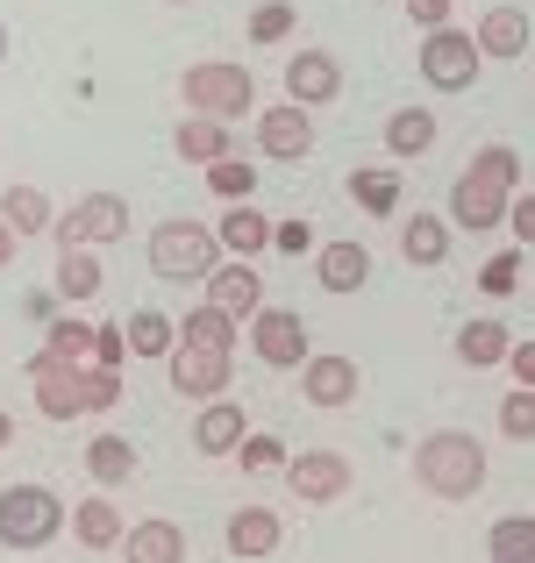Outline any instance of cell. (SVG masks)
<instances>
[{
	"label": "cell",
	"mask_w": 535,
	"mask_h": 563,
	"mask_svg": "<svg viewBox=\"0 0 535 563\" xmlns=\"http://www.w3.org/2000/svg\"><path fill=\"white\" fill-rule=\"evenodd\" d=\"M178 93H186L193 114H215V122H236V114L258 108V79H250V65H236V57H207V65H193L186 79H178Z\"/></svg>",
	"instance_id": "6"
},
{
	"label": "cell",
	"mask_w": 535,
	"mask_h": 563,
	"mask_svg": "<svg viewBox=\"0 0 535 563\" xmlns=\"http://www.w3.org/2000/svg\"><path fill=\"white\" fill-rule=\"evenodd\" d=\"M221 235L207 221H157L151 229V272L157 278H178V286H207L221 272Z\"/></svg>",
	"instance_id": "4"
},
{
	"label": "cell",
	"mask_w": 535,
	"mask_h": 563,
	"mask_svg": "<svg viewBox=\"0 0 535 563\" xmlns=\"http://www.w3.org/2000/svg\"><path fill=\"white\" fill-rule=\"evenodd\" d=\"M428 143H436V114L428 108H400L393 122H385V151L393 157H422Z\"/></svg>",
	"instance_id": "28"
},
{
	"label": "cell",
	"mask_w": 535,
	"mask_h": 563,
	"mask_svg": "<svg viewBox=\"0 0 535 563\" xmlns=\"http://www.w3.org/2000/svg\"><path fill=\"white\" fill-rule=\"evenodd\" d=\"M414 478H422V493H436V499H479L485 442L465 435V428H436V435H422V450H414Z\"/></svg>",
	"instance_id": "3"
},
{
	"label": "cell",
	"mask_w": 535,
	"mask_h": 563,
	"mask_svg": "<svg viewBox=\"0 0 535 563\" xmlns=\"http://www.w3.org/2000/svg\"><path fill=\"white\" fill-rule=\"evenodd\" d=\"M286 485H293V499H307V507H329V499L350 493V456H343V450L286 456Z\"/></svg>",
	"instance_id": "11"
},
{
	"label": "cell",
	"mask_w": 535,
	"mask_h": 563,
	"mask_svg": "<svg viewBox=\"0 0 535 563\" xmlns=\"http://www.w3.org/2000/svg\"><path fill=\"white\" fill-rule=\"evenodd\" d=\"M207 186L236 207V200H250V192H258V172H250L243 157H221V165H207Z\"/></svg>",
	"instance_id": "35"
},
{
	"label": "cell",
	"mask_w": 535,
	"mask_h": 563,
	"mask_svg": "<svg viewBox=\"0 0 535 563\" xmlns=\"http://www.w3.org/2000/svg\"><path fill=\"white\" fill-rule=\"evenodd\" d=\"M36 378V407L43 421H79V413H108L122 399V372H100V364H57V357H29Z\"/></svg>",
	"instance_id": "2"
},
{
	"label": "cell",
	"mask_w": 535,
	"mask_h": 563,
	"mask_svg": "<svg viewBox=\"0 0 535 563\" xmlns=\"http://www.w3.org/2000/svg\"><path fill=\"white\" fill-rule=\"evenodd\" d=\"M43 357H57V364H94V329H86V321H51Z\"/></svg>",
	"instance_id": "34"
},
{
	"label": "cell",
	"mask_w": 535,
	"mask_h": 563,
	"mask_svg": "<svg viewBox=\"0 0 535 563\" xmlns=\"http://www.w3.org/2000/svg\"><path fill=\"white\" fill-rule=\"evenodd\" d=\"M207 307H221L229 321H258L264 314V278H258V264H250V257L221 264V272L207 278Z\"/></svg>",
	"instance_id": "13"
},
{
	"label": "cell",
	"mask_w": 535,
	"mask_h": 563,
	"mask_svg": "<svg viewBox=\"0 0 535 563\" xmlns=\"http://www.w3.org/2000/svg\"><path fill=\"white\" fill-rule=\"evenodd\" d=\"M479 57H522L528 51V14L522 8H493V14H479Z\"/></svg>",
	"instance_id": "23"
},
{
	"label": "cell",
	"mask_w": 535,
	"mask_h": 563,
	"mask_svg": "<svg viewBox=\"0 0 535 563\" xmlns=\"http://www.w3.org/2000/svg\"><path fill=\"white\" fill-rule=\"evenodd\" d=\"M279 536H286V528H279V514L272 507H243V514H229V556H272L279 550Z\"/></svg>",
	"instance_id": "21"
},
{
	"label": "cell",
	"mask_w": 535,
	"mask_h": 563,
	"mask_svg": "<svg viewBox=\"0 0 535 563\" xmlns=\"http://www.w3.org/2000/svg\"><path fill=\"white\" fill-rule=\"evenodd\" d=\"M507 229H514V243H535V192H514V207H507Z\"/></svg>",
	"instance_id": "41"
},
{
	"label": "cell",
	"mask_w": 535,
	"mask_h": 563,
	"mask_svg": "<svg viewBox=\"0 0 535 563\" xmlns=\"http://www.w3.org/2000/svg\"><path fill=\"white\" fill-rule=\"evenodd\" d=\"M500 435H507V442H535V393H528V385L500 399Z\"/></svg>",
	"instance_id": "36"
},
{
	"label": "cell",
	"mask_w": 535,
	"mask_h": 563,
	"mask_svg": "<svg viewBox=\"0 0 535 563\" xmlns=\"http://www.w3.org/2000/svg\"><path fill=\"white\" fill-rule=\"evenodd\" d=\"M108 286V278H100V257L94 250H65V257H57V300H94V292Z\"/></svg>",
	"instance_id": "27"
},
{
	"label": "cell",
	"mask_w": 535,
	"mask_h": 563,
	"mask_svg": "<svg viewBox=\"0 0 535 563\" xmlns=\"http://www.w3.org/2000/svg\"><path fill=\"white\" fill-rule=\"evenodd\" d=\"M400 257L407 264H443L450 257V221L443 214H414L407 229H400Z\"/></svg>",
	"instance_id": "26"
},
{
	"label": "cell",
	"mask_w": 535,
	"mask_h": 563,
	"mask_svg": "<svg viewBox=\"0 0 535 563\" xmlns=\"http://www.w3.org/2000/svg\"><path fill=\"white\" fill-rule=\"evenodd\" d=\"M122 563H186V528L178 521H137L122 536Z\"/></svg>",
	"instance_id": "18"
},
{
	"label": "cell",
	"mask_w": 535,
	"mask_h": 563,
	"mask_svg": "<svg viewBox=\"0 0 535 563\" xmlns=\"http://www.w3.org/2000/svg\"><path fill=\"white\" fill-rule=\"evenodd\" d=\"M286 442H279V435H243V450H236V464H243V471H286Z\"/></svg>",
	"instance_id": "38"
},
{
	"label": "cell",
	"mask_w": 535,
	"mask_h": 563,
	"mask_svg": "<svg viewBox=\"0 0 535 563\" xmlns=\"http://www.w3.org/2000/svg\"><path fill=\"white\" fill-rule=\"evenodd\" d=\"M86 471H94L100 485H129L137 478V450H129L122 435H94L86 442Z\"/></svg>",
	"instance_id": "29"
},
{
	"label": "cell",
	"mask_w": 535,
	"mask_h": 563,
	"mask_svg": "<svg viewBox=\"0 0 535 563\" xmlns=\"http://www.w3.org/2000/svg\"><path fill=\"white\" fill-rule=\"evenodd\" d=\"M250 350H258L272 372H301L307 364V321L293 314V307H264V314L250 321Z\"/></svg>",
	"instance_id": "10"
},
{
	"label": "cell",
	"mask_w": 535,
	"mask_h": 563,
	"mask_svg": "<svg viewBox=\"0 0 535 563\" xmlns=\"http://www.w3.org/2000/svg\"><path fill=\"white\" fill-rule=\"evenodd\" d=\"M507 350H514V335L500 329V321H465V329H457V357H465L471 372H493V364H507Z\"/></svg>",
	"instance_id": "24"
},
{
	"label": "cell",
	"mask_w": 535,
	"mask_h": 563,
	"mask_svg": "<svg viewBox=\"0 0 535 563\" xmlns=\"http://www.w3.org/2000/svg\"><path fill=\"white\" fill-rule=\"evenodd\" d=\"M315 278L329 292H364L371 286V250L364 243H321L315 250Z\"/></svg>",
	"instance_id": "17"
},
{
	"label": "cell",
	"mask_w": 535,
	"mask_h": 563,
	"mask_svg": "<svg viewBox=\"0 0 535 563\" xmlns=\"http://www.w3.org/2000/svg\"><path fill=\"white\" fill-rule=\"evenodd\" d=\"M286 36H293V8H286V0L250 8V43H286Z\"/></svg>",
	"instance_id": "37"
},
{
	"label": "cell",
	"mask_w": 535,
	"mask_h": 563,
	"mask_svg": "<svg viewBox=\"0 0 535 563\" xmlns=\"http://www.w3.org/2000/svg\"><path fill=\"white\" fill-rule=\"evenodd\" d=\"M172 151L186 157V165H221V157H229V122H215V114H186V122L172 129Z\"/></svg>",
	"instance_id": "20"
},
{
	"label": "cell",
	"mask_w": 535,
	"mask_h": 563,
	"mask_svg": "<svg viewBox=\"0 0 535 563\" xmlns=\"http://www.w3.org/2000/svg\"><path fill=\"white\" fill-rule=\"evenodd\" d=\"M258 151H264V157H279V165L307 157V151H315V114L293 108V100L264 108V114H258Z\"/></svg>",
	"instance_id": "12"
},
{
	"label": "cell",
	"mask_w": 535,
	"mask_h": 563,
	"mask_svg": "<svg viewBox=\"0 0 535 563\" xmlns=\"http://www.w3.org/2000/svg\"><path fill=\"white\" fill-rule=\"evenodd\" d=\"M357 364L350 357H307L301 364V393H307V407H350L357 399Z\"/></svg>",
	"instance_id": "16"
},
{
	"label": "cell",
	"mask_w": 535,
	"mask_h": 563,
	"mask_svg": "<svg viewBox=\"0 0 535 563\" xmlns=\"http://www.w3.org/2000/svg\"><path fill=\"white\" fill-rule=\"evenodd\" d=\"M514 286H522V257H514V250H500V257H485V272H479V292H493V300H507Z\"/></svg>",
	"instance_id": "39"
},
{
	"label": "cell",
	"mask_w": 535,
	"mask_h": 563,
	"mask_svg": "<svg viewBox=\"0 0 535 563\" xmlns=\"http://www.w3.org/2000/svg\"><path fill=\"white\" fill-rule=\"evenodd\" d=\"M243 435H250V421H243L236 399H207L200 421H193V450H200V456H236V450H243Z\"/></svg>",
	"instance_id": "15"
},
{
	"label": "cell",
	"mask_w": 535,
	"mask_h": 563,
	"mask_svg": "<svg viewBox=\"0 0 535 563\" xmlns=\"http://www.w3.org/2000/svg\"><path fill=\"white\" fill-rule=\"evenodd\" d=\"M57 243L65 250H94V243H122L129 235V200L122 192H86V200H72L65 214H57Z\"/></svg>",
	"instance_id": "7"
},
{
	"label": "cell",
	"mask_w": 535,
	"mask_h": 563,
	"mask_svg": "<svg viewBox=\"0 0 535 563\" xmlns=\"http://www.w3.org/2000/svg\"><path fill=\"white\" fill-rule=\"evenodd\" d=\"M65 528H72V514L51 485H8V493H0V542H8V550H43V542H57Z\"/></svg>",
	"instance_id": "5"
},
{
	"label": "cell",
	"mask_w": 535,
	"mask_h": 563,
	"mask_svg": "<svg viewBox=\"0 0 535 563\" xmlns=\"http://www.w3.org/2000/svg\"><path fill=\"white\" fill-rule=\"evenodd\" d=\"M122 357H129V329H114V321L94 329V364L100 372H122Z\"/></svg>",
	"instance_id": "40"
},
{
	"label": "cell",
	"mask_w": 535,
	"mask_h": 563,
	"mask_svg": "<svg viewBox=\"0 0 535 563\" xmlns=\"http://www.w3.org/2000/svg\"><path fill=\"white\" fill-rule=\"evenodd\" d=\"M165 378H172V393H186V399H221V393H229V378H236V357H229V350L178 343L172 357H165Z\"/></svg>",
	"instance_id": "9"
},
{
	"label": "cell",
	"mask_w": 535,
	"mask_h": 563,
	"mask_svg": "<svg viewBox=\"0 0 535 563\" xmlns=\"http://www.w3.org/2000/svg\"><path fill=\"white\" fill-rule=\"evenodd\" d=\"M493 563H535V521L528 514L493 521Z\"/></svg>",
	"instance_id": "33"
},
{
	"label": "cell",
	"mask_w": 535,
	"mask_h": 563,
	"mask_svg": "<svg viewBox=\"0 0 535 563\" xmlns=\"http://www.w3.org/2000/svg\"><path fill=\"white\" fill-rule=\"evenodd\" d=\"M178 343H200V350H236V321L221 314V307H193V314L178 321Z\"/></svg>",
	"instance_id": "31"
},
{
	"label": "cell",
	"mask_w": 535,
	"mask_h": 563,
	"mask_svg": "<svg viewBox=\"0 0 535 563\" xmlns=\"http://www.w3.org/2000/svg\"><path fill=\"white\" fill-rule=\"evenodd\" d=\"M0 221H8L14 235H51L57 207L43 200V186H8V192H0Z\"/></svg>",
	"instance_id": "22"
},
{
	"label": "cell",
	"mask_w": 535,
	"mask_h": 563,
	"mask_svg": "<svg viewBox=\"0 0 535 563\" xmlns=\"http://www.w3.org/2000/svg\"><path fill=\"white\" fill-rule=\"evenodd\" d=\"M407 14H414V29H450V0H407Z\"/></svg>",
	"instance_id": "42"
},
{
	"label": "cell",
	"mask_w": 535,
	"mask_h": 563,
	"mask_svg": "<svg viewBox=\"0 0 535 563\" xmlns=\"http://www.w3.org/2000/svg\"><path fill=\"white\" fill-rule=\"evenodd\" d=\"M507 364H514V378H522L528 393H535V343H514V350H507Z\"/></svg>",
	"instance_id": "44"
},
{
	"label": "cell",
	"mask_w": 535,
	"mask_h": 563,
	"mask_svg": "<svg viewBox=\"0 0 535 563\" xmlns=\"http://www.w3.org/2000/svg\"><path fill=\"white\" fill-rule=\"evenodd\" d=\"M172 335H178V321L172 314H157V307H143V314H129V350L137 357H172Z\"/></svg>",
	"instance_id": "30"
},
{
	"label": "cell",
	"mask_w": 535,
	"mask_h": 563,
	"mask_svg": "<svg viewBox=\"0 0 535 563\" xmlns=\"http://www.w3.org/2000/svg\"><path fill=\"white\" fill-rule=\"evenodd\" d=\"M215 235H221V250H229V257H258V250L272 243V221H264L250 200H236V207H229V221H221Z\"/></svg>",
	"instance_id": "25"
},
{
	"label": "cell",
	"mask_w": 535,
	"mask_h": 563,
	"mask_svg": "<svg viewBox=\"0 0 535 563\" xmlns=\"http://www.w3.org/2000/svg\"><path fill=\"white\" fill-rule=\"evenodd\" d=\"M514 186H522V157H514L507 143H485V151L457 172V186H450V229H471V235L507 229Z\"/></svg>",
	"instance_id": "1"
},
{
	"label": "cell",
	"mask_w": 535,
	"mask_h": 563,
	"mask_svg": "<svg viewBox=\"0 0 535 563\" xmlns=\"http://www.w3.org/2000/svg\"><path fill=\"white\" fill-rule=\"evenodd\" d=\"M350 200L364 207V214H393V207H400V179H393V172L357 165V172H350Z\"/></svg>",
	"instance_id": "32"
},
{
	"label": "cell",
	"mask_w": 535,
	"mask_h": 563,
	"mask_svg": "<svg viewBox=\"0 0 535 563\" xmlns=\"http://www.w3.org/2000/svg\"><path fill=\"white\" fill-rule=\"evenodd\" d=\"M272 243L286 250V257H301V250L315 243V229H307V221H272Z\"/></svg>",
	"instance_id": "43"
},
{
	"label": "cell",
	"mask_w": 535,
	"mask_h": 563,
	"mask_svg": "<svg viewBox=\"0 0 535 563\" xmlns=\"http://www.w3.org/2000/svg\"><path fill=\"white\" fill-rule=\"evenodd\" d=\"M343 93V65H336L329 51H301L286 57V100L293 108H321V100Z\"/></svg>",
	"instance_id": "14"
},
{
	"label": "cell",
	"mask_w": 535,
	"mask_h": 563,
	"mask_svg": "<svg viewBox=\"0 0 535 563\" xmlns=\"http://www.w3.org/2000/svg\"><path fill=\"white\" fill-rule=\"evenodd\" d=\"M0 57H8V29H0Z\"/></svg>",
	"instance_id": "47"
},
{
	"label": "cell",
	"mask_w": 535,
	"mask_h": 563,
	"mask_svg": "<svg viewBox=\"0 0 535 563\" xmlns=\"http://www.w3.org/2000/svg\"><path fill=\"white\" fill-rule=\"evenodd\" d=\"M8 442H14V421H8V413H0V450H8Z\"/></svg>",
	"instance_id": "46"
},
{
	"label": "cell",
	"mask_w": 535,
	"mask_h": 563,
	"mask_svg": "<svg viewBox=\"0 0 535 563\" xmlns=\"http://www.w3.org/2000/svg\"><path fill=\"white\" fill-rule=\"evenodd\" d=\"M14 243H22V235H14L8 221H0V272H8V264H14Z\"/></svg>",
	"instance_id": "45"
},
{
	"label": "cell",
	"mask_w": 535,
	"mask_h": 563,
	"mask_svg": "<svg viewBox=\"0 0 535 563\" xmlns=\"http://www.w3.org/2000/svg\"><path fill=\"white\" fill-rule=\"evenodd\" d=\"M422 79L436 86V93H465V86H479V36H465V29H436V36H422Z\"/></svg>",
	"instance_id": "8"
},
{
	"label": "cell",
	"mask_w": 535,
	"mask_h": 563,
	"mask_svg": "<svg viewBox=\"0 0 535 563\" xmlns=\"http://www.w3.org/2000/svg\"><path fill=\"white\" fill-rule=\"evenodd\" d=\"M72 536H79V550H122L129 521H122V507H114L108 493H94V499H79V514H72Z\"/></svg>",
	"instance_id": "19"
}]
</instances>
